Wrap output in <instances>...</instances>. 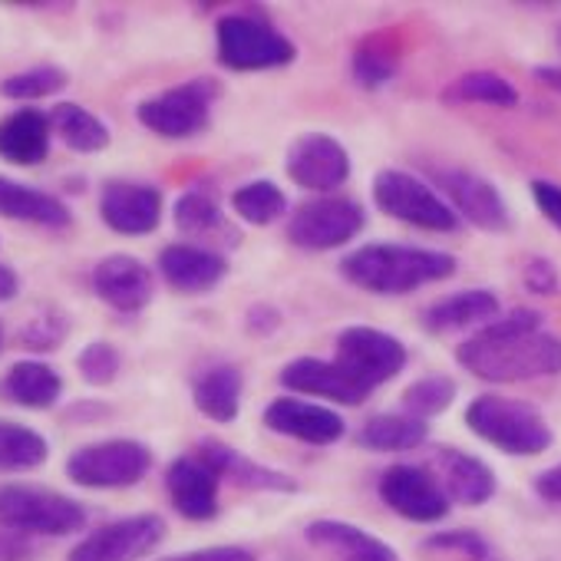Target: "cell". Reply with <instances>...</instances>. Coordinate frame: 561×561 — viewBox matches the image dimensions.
Here are the masks:
<instances>
[{
	"label": "cell",
	"mask_w": 561,
	"mask_h": 561,
	"mask_svg": "<svg viewBox=\"0 0 561 561\" xmlns=\"http://www.w3.org/2000/svg\"><path fill=\"white\" fill-rule=\"evenodd\" d=\"M218 64L234 73L280 70L298 60V47L288 34L254 14H225L215 27Z\"/></svg>",
	"instance_id": "cell-4"
},
{
	"label": "cell",
	"mask_w": 561,
	"mask_h": 561,
	"mask_svg": "<svg viewBox=\"0 0 561 561\" xmlns=\"http://www.w3.org/2000/svg\"><path fill=\"white\" fill-rule=\"evenodd\" d=\"M0 218L27 221V225H41V228H54V231H64L73 225V215L64 198H57L44 188L14 182L8 175H0Z\"/></svg>",
	"instance_id": "cell-26"
},
{
	"label": "cell",
	"mask_w": 561,
	"mask_h": 561,
	"mask_svg": "<svg viewBox=\"0 0 561 561\" xmlns=\"http://www.w3.org/2000/svg\"><path fill=\"white\" fill-rule=\"evenodd\" d=\"M93 291L119 314H139L156 298V280L146 261L133 254H110L93 267Z\"/></svg>",
	"instance_id": "cell-18"
},
{
	"label": "cell",
	"mask_w": 561,
	"mask_h": 561,
	"mask_svg": "<svg viewBox=\"0 0 561 561\" xmlns=\"http://www.w3.org/2000/svg\"><path fill=\"white\" fill-rule=\"evenodd\" d=\"M221 479L234 482L238 489H251V492H298V479L280 472V469H271V466H261L254 462L251 456L231 449L228 443H218V439H205L198 449H195Z\"/></svg>",
	"instance_id": "cell-23"
},
{
	"label": "cell",
	"mask_w": 561,
	"mask_h": 561,
	"mask_svg": "<svg viewBox=\"0 0 561 561\" xmlns=\"http://www.w3.org/2000/svg\"><path fill=\"white\" fill-rule=\"evenodd\" d=\"M159 274L179 295H205L228 277V257L205 244H169L159 254Z\"/></svg>",
	"instance_id": "cell-21"
},
{
	"label": "cell",
	"mask_w": 561,
	"mask_h": 561,
	"mask_svg": "<svg viewBox=\"0 0 561 561\" xmlns=\"http://www.w3.org/2000/svg\"><path fill=\"white\" fill-rule=\"evenodd\" d=\"M430 179H433V188L459 215V221H469L472 228H482L492 234H502L512 228V211L499 185L489 182L485 175L459 169V165H433Z\"/></svg>",
	"instance_id": "cell-10"
},
{
	"label": "cell",
	"mask_w": 561,
	"mask_h": 561,
	"mask_svg": "<svg viewBox=\"0 0 561 561\" xmlns=\"http://www.w3.org/2000/svg\"><path fill=\"white\" fill-rule=\"evenodd\" d=\"M459 271V261L449 251L436 248H416L400 241H370L354 248L341 261L344 280L354 288L377 295V298H400L413 295L426 285H439V280L453 277Z\"/></svg>",
	"instance_id": "cell-2"
},
{
	"label": "cell",
	"mask_w": 561,
	"mask_h": 561,
	"mask_svg": "<svg viewBox=\"0 0 561 561\" xmlns=\"http://www.w3.org/2000/svg\"><path fill=\"white\" fill-rule=\"evenodd\" d=\"M502 305L499 295L489 288H466L456 291L436 305H430L420 314V324L430 334H453V331H469V328H485L499 318Z\"/></svg>",
	"instance_id": "cell-25"
},
{
	"label": "cell",
	"mask_w": 561,
	"mask_h": 561,
	"mask_svg": "<svg viewBox=\"0 0 561 561\" xmlns=\"http://www.w3.org/2000/svg\"><path fill=\"white\" fill-rule=\"evenodd\" d=\"M152 469V449L136 439H103L80 446L67 459L70 482L83 489H133Z\"/></svg>",
	"instance_id": "cell-9"
},
{
	"label": "cell",
	"mask_w": 561,
	"mask_h": 561,
	"mask_svg": "<svg viewBox=\"0 0 561 561\" xmlns=\"http://www.w3.org/2000/svg\"><path fill=\"white\" fill-rule=\"evenodd\" d=\"M169 535V525L162 515L142 512L129 518H116L110 525H100L93 535H87L67 561H142L149 558Z\"/></svg>",
	"instance_id": "cell-12"
},
{
	"label": "cell",
	"mask_w": 561,
	"mask_h": 561,
	"mask_svg": "<svg viewBox=\"0 0 561 561\" xmlns=\"http://www.w3.org/2000/svg\"><path fill=\"white\" fill-rule=\"evenodd\" d=\"M50 456V443L24 423L0 420V472H31L44 466Z\"/></svg>",
	"instance_id": "cell-35"
},
{
	"label": "cell",
	"mask_w": 561,
	"mask_h": 561,
	"mask_svg": "<svg viewBox=\"0 0 561 561\" xmlns=\"http://www.w3.org/2000/svg\"><path fill=\"white\" fill-rule=\"evenodd\" d=\"M522 285H525V291L535 295V298H551V295H558V288H561V274H558V267H554L551 257L535 254V257H528L525 267H522Z\"/></svg>",
	"instance_id": "cell-41"
},
{
	"label": "cell",
	"mask_w": 561,
	"mask_h": 561,
	"mask_svg": "<svg viewBox=\"0 0 561 561\" xmlns=\"http://www.w3.org/2000/svg\"><path fill=\"white\" fill-rule=\"evenodd\" d=\"M67 334H70V318L57 308H44L24 324L21 344L31 351H57L67 341Z\"/></svg>",
	"instance_id": "cell-39"
},
{
	"label": "cell",
	"mask_w": 561,
	"mask_h": 561,
	"mask_svg": "<svg viewBox=\"0 0 561 561\" xmlns=\"http://www.w3.org/2000/svg\"><path fill=\"white\" fill-rule=\"evenodd\" d=\"M446 106H495V110H515L518 106V87L505 80L495 70H469L456 77L443 90Z\"/></svg>",
	"instance_id": "cell-31"
},
{
	"label": "cell",
	"mask_w": 561,
	"mask_h": 561,
	"mask_svg": "<svg viewBox=\"0 0 561 561\" xmlns=\"http://www.w3.org/2000/svg\"><path fill=\"white\" fill-rule=\"evenodd\" d=\"M231 211L244 225L264 228V225H274L277 218L288 215V195L271 179H254V182H244L231 192Z\"/></svg>",
	"instance_id": "cell-34"
},
{
	"label": "cell",
	"mask_w": 561,
	"mask_h": 561,
	"mask_svg": "<svg viewBox=\"0 0 561 561\" xmlns=\"http://www.w3.org/2000/svg\"><path fill=\"white\" fill-rule=\"evenodd\" d=\"M264 426L277 436H288L308 446H334L347 436V423L337 410L308 403L301 397H277L261 413Z\"/></svg>",
	"instance_id": "cell-15"
},
{
	"label": "cell",
	"mask_w": 561,
	"mask_h": 561,
	"mask_svg": "<svg viewBox=\"0 0 561 561\" xmlns=\"http://www.w3.org/2000/svg\"><path fill=\"white\" fill-rule=\"evenodd\" d=\"M80 377L90 383V387H110L116 377H119V367H123V357L119 351L110 344V341H93L80 351Z\"/></svg>",
	"instance_id": "cell-40"
},
{
	"label": "cell",
	"mask_w": 561,
	"mask_h": 561,
	"mask_svg": "<svg viewBox=\"0 0 561 561\" xmlns=\"http://www.w3.org/2000/svg\"><path fill=\"white\" fill-rule=\"evenodd\" d=\"M67 70L57 67V64H37L24 73H14L0 83V96L8 100H21V103H34V100H44V96H54L67 87Z\"/></svg>",
	"instance_id": "cell-37"
},
{
	"label": "cell",
	"mask_w": 561,
	"mask_h": 561,
	"mask_svg": "<svg viewBox=\"0 0 561 561\" xmlns=\"http://www.w3.org/2000/svg\"><path fill=\"white\" fill-rule=\"evenodd\" d=\"M244 377L234 364H211L192 380V403L211 423H234L241 413Z\"/></svg>",
	"instance_id": "cell-27"
},
{
	"label": "cell",
	"mask_w": 561,
	"mask_h": 561,
	"mask_svg": "<svg viewBox=\"0 0 561 561\" xmlns=\"http://www.w3.org/2000/svg\"><path fill=\"white\" fill-rule=\"evenodd\" d=\"M100 218L116 234H152L162 221V192L146 182L113 179L100 192Z\"/></svg>",
	"instance_id": "cell-17"
},
{
	"label": "cell",
	"mask_w": 561,
	"mask_h": 561,
	"mask_svg": "<svg viewBox=\"0 0 561 561\" xmlns=\"http://www.w3.org/2000/svg\"><path fill=\"white\" fill-rule=\"evenodd\" d=\"M531 489H535V495H538L541 502L561 508V462H554V466H548L545 472H538L535 482H531Z\"/></svg>",
	"instance_id": "cell-46"
},
{
	"label": "cell",
	"mask_w": 561,
	"mask_h": 561,
	"mask_svg": "<svg viewBox=\"0 0 561 561\" xmlns=\"http://www.w3.org/2000/svg\"><path fill=\"white\" fill-rule=\"evenodd\" d=\"M0 347H4V328H0Z\"/></svg>",
	"instance_id": "cell-49"
},
{
	"label": "cell",
	"mask_w": 561,
	"mask_h": 561,
	"mask_svg": "<svg viewBox=\"0 0 561 561\" xmlns=\"http://www.w3.org/2000/svg\"><path fill=\"white\" fill-rule=\"evenodd\" d=\"M466 426L505 456L525 459L551 446V426L541 410L528 400H512L502 393H482L466 407Z\"/></svg>",
	"instance_id": "cell-3"
},
{
	"label": "cell",
	"mask_w": 561,
	"mask_h": 561,
	"mask_svg": "<svg viewBox=\"0 0 561 561\" xmlns=\"http://www.w3.org/2000/svg\"><path fill=\"white\" fill-rule=\"evenodd\" d=\"M0 393L24 410H50L64 397V377L44 360H18L0 383Z\"/></svg>",
	"instance_id": "cell-29"
},
{
	"label": "cell",
	"mask_w": 561,
	"mask_h": 561,
	"mask_svg": "<svg viewBox=\"0 0 561 561\" xmlns=\"http://www.w3.org/2000/svg\"><path fill=\"white\" fill-rule=\"evenodd\" d=\"M400 73V44L390 31L367 34L351 54V77L360 90H380Z\"/></svg>",
	"instance_id": "cell-30"
},
{
	"label": "cell",
	"mask_w": 561,
	"mask_h": 561,
	"mask_svg": "<svg viewBox=\"0 0 561 561\" xmlns=\"http://www.w3.org/2000/svg\"><path fill=\"white\" fill-rule=\"evenodd\" d=\"M50 113L21 106L0 119V159L11 165H41L50 156Z\"/></svg>",
	"instance_id": "cell-24"
},
{
	"label": "cell",
	"mask_w": 561,
	"mask_h": 561,
	"mask_svg": "<svg viewBox=\"0 0 561 561\" xmlns=\"http://www.w3.org/2000/svg\"><path fill=\"white\" fill-rule=\"evenodd\" d=\"M528 192H531V202L538 205V211L548 218V225L561 231V185H554L548 179H535L528 185Z\"/></svg>",
	"instance_id": "cell-42"
},
{
	"label": "cell",
	"mask_w": 561,
	"mask_h": 561,
	"mask_svg": "<svg viewBox=\"0 0 561 561\" xmlns=\"http://www.w3.org/2000/svg\"><path fill=\"white\" fill-rule=\"evenodd\" d=\"M377 492L390 512H397L400 518L416 522V525L439 522L453 508V502L443 492V485L436 482V476L423 466H413V462L387 466L377 479Z\"/></svg>",
	"instance_id": "cell-13"
},
{
	"label": "cell",
	"mask_w": 561,
	"mask_h": 561,
	"mask_svg": "<svg viewBox=\"0 0 561 561\" xmlns=\"http://www.w3.org/2000/svg\"><path fill=\"white\" fill-rule=\"evenodd\" d=\"M374 202L387 218L403 221V225L420 228V231L449 234L462 225L459 215L449 208V202L433 188V182H426L407 169L377 172L374 175Z\"/></svg>",
	"instance_id": "cell-7"
},
{
	"label": "cell",
	"mask_w": 561,
	"mask_h": 561,
	"mask_svg": "<svg viewBox=\"0 0 561 561\" xmlns=\"http://www.w3.org/2000/svg\"><path fill=\"white\" fill-rule=\"evenodd\" d=\"M351 152L341 146V139L328 133H305L288 146L285 172L295 185L321 195H334L351 179Z\"/></svg>",
	"instance_id": "cell-14"
},
{
	"label": "cell",
	"mask_w": 561,
	"mask_h": 561,
	"mask_svg": "<svg viewBox=\"0 0 561 561\" xmlns=\"http://www.w3.org/2000/svg\"><path fill=\"white\" fill-rule=\"evenodd\" d=\"M459 387L453 377L446 374H430V377H420L413 380L407 390H403V413L416 416V420H433L439 413H446L456 400Z\"/></svg>",
	"instance_id": "cell-36"
},
{
	"label": "cell",
	"mask_w": 561,
	"mask_h": 561,
	"mask_svg": "<svg viewBox=\"0 0 561 561\" xmlns=\"http://www.w3.org/2000/svg\"><path fill=\"white\" fill-rule=\"evenodd\" d=\"M430 472L436 476V482L443 485L449 502L469 505V508L485 505L499 489V479L485 459H479L466 449H453V446L430 449Z\"/></svg>",
	"instance_id": "cell-19"
},
{
	"label": "cell",
	"mask_w": 561,
	"mask_h": 561,
	"mask_svg": "<svg viewBox=\"0 0 561 561\" xmlns=\"http://www.w3.org/2000/svg\"><path fill=\"white\" fill-rule=\"evenodd\" d=\"M18 291H21V277H18V271H14L11 264L0 261V301L18 298Z\"/></svg>",
	"instance_id": "cell-47"
},
{
	"label": "cell",
	"mask_w": 561,
	"mask_h": 561,
	"mask_svg": "<svg viewBox=\"0 0 561 561\" xmlns=\"http://www.w3.org/2000/svg\"><path fill=\"white\" fill-rule=\"evenodd\" d=\"M244 328H248V334L271 337V334L280 331V311L271 308V305H251L248 314H244Z\"/></svg>",
	"instance_id": "cell-45"
},
{
	"label": "cell",
	"mask_w": 561,
	"mask_h": 561,
	"mask_svg": "<svg viewBox=\"0 0 561 561\" xmlns=\"http://www.w3.org/2000/svg\"><path fill=\"white\" fill-rule=\"evenodd\" d=\"M218 485L221 476L198 453H185L165 469V492L172 508L188 522H208L218 515Z\"/></svg>",
	"instance_id": "cell-20"
},
{
	"label": "cell",
	"mask_w": 561,
	"mask_h": 561,
	"mask_svg": "<svg viewBox=\"0 0 561 561\" xmlns=\"http://www.w3.org/2000/svg\"><path fill=\"white\" fill-rule=\"evenodd\" d=\"M34 558H37V538L0 525V561H34Z\"/></svg>",
	"instance_id": "cell-43"
},
{
	"label": "cell",
	"mask_w": 561,
	"mask_h": 561,
	"mask_svg": "<svg viewBox=\"0 0 561 561\" xmlns=\"http://www.w3.org/2000/svg\"><path fill=\"white\" fill-rule=\"evenodd\" d=\"M305 541L328 561H400L397 548L367 528L341 518H318L305 528Z\"/></svg>",
	"instance_id": "cell-22"
},
{
	"label": "cell",
	"mask_w": 561,
	"mask_h": 561,
	"mask_svg": "<svg viewBox=\"0 0 561 561\" xmlns=\"http://www.w3.org/2000/svg\"><path fill=\"white\" fill-rule=\"evenodd\" d=\"M364 390H377L383 383H390L397 374H403V367L410 364L407 344L387 331L367 328V324H354L344 328L337 334V357H334Z\"/></svg>",
	"instance_id": "cell-11"
},
{
	"label": "cell",
	"mask_w": 561,
	"mask_h": 561,
	"mask_svg": "<svg viewBox=\"0 0 561 561\" xmlns=\"http://www.w3.org/2000/svg\"><path fill=\"white\" fill-rule=\"evenodd\" d=\"M175 228L188 238L198 241H238V231L231 228V221L225 218V208L218 202V195L205 185H192L179 195L175 208Z\"/></svg>",
	"instance_id": "cell-28"
},
{
	"label": "cell",
	"mask_w": 561,
	"mask_h": 561,
	"mask_svg": "<svg viewBox=\"0 0 561 561\" xmlns=\"http://www.w3.org/2000/svg\"><path fill=\"white\" fill-rule=\"evenodd\" d=\"M531 77H535L538 83H545L548 90H558V93H561V67H535Z\"/></svg>",
	"instance_id": "cell-48"
},
{
	"label": "cell",
	"mask_w": 561,
	"mask_h": 561,
	"mask_svg": "<svg viewBox=\"0 0 561 561\" xmlns=\"http://www.w3.org/2000/svg\"><path fill=\"white\" fill-rule=\"evenodd\" d=\"M462 370L485 383H525L561 374V337L541 331V314L515 308L456 347Z\"/></svg>",
	"instance_id": "cell-1"
},
{
	"label": "cell",
	"mask_w": 561,
	"mask_h": 561,
	"mask_svg": "<svg viewBox=\"0 0 561 561\" xmlns=\"http://www.w3.org/2000/svg\"><path fill=\"white\" fill-rule=\"evenodd\" d=\"M277 380L295 397H318V400H331L341 407H360L374 397L337 360H321V357H298L285 364Z\"/></svg>",
	"instance_id": "cell-16"
},
{
	"label": "cell",
	"mask_w": 561,
	"mask_h": 561,
	"mask_svg": "<svg viewBox=\"0 0 561 561\" xmlns=\"http://www.w3.org/2000/svg\"><path fill=\"white\" fill-rule=\"evenodd\" d=\"M426 420L410 413H377L357 430V446L370 453H410L426 443Z\"/></svg>",
	"instance_id": "cell-32"
},
{
	"label": "cell",
	"mask_w": 561,
	"mask_h": 561,
	"mask_svg": "<svg viewBox=\"0 0 561 561\" xmlns=\"http://www.w3.org/2000/svg\"><path fill=\"white\" fill-rule=\"evenodd\" d=\"M162 561H254V554L241 545H211V548H195V551H182Z\"/></svg>",
	"instance_id": "cell-44"
},
{
	"label": "cell",
	"mask_w": 561,
	"mask_h": 561,
	"mask_svg": "<svg viewBox=\"0 0 561 561\" xmlns=\"http://www.w3.org/2000/svg\"><path fill=\"white\" fill-rule=\"evenodd\" d=\"M0 525L31 538H64L87 525V508L54 489L4 482L0 485Z\"/></svg>",
	"instance_id": "cell-5"
},
{
	"label": "cell",
	"mask_w": 561,
	"mask_h": 561,
	"mask_svg": "<svg viewBox=\"0 0 561 561\" xmlns=\"http://www.w3.org/2000/svg\"><path fill=\"white\" fill-rule=\"evenodd\" d=\"M218 96H221L218 80L195 77V80L175 83L156 96H146L136 106V119L162 139H172V142L195 139L208 129Z\"/></svg>",
	"instance_id": "cell-6"
},
{
	"label": "cell",
	"mask_w": 561,
	"mask_h": 561,
	"mask_svg": "<svg viewBox=\"0 0 561 561\" xmlns=\"http://www.w3.org/2000/svg\"><path fill=\"white\" fill-rule=\"evenodd\" d=\"M423 551H439V554H456L462 561H492V545L485 535L472 528H453V531H436L423 541Z\"/></svg>",
	"instance_id": "cell-38"
},
{
	"label": "cell",
	"mask_w": 561,
	"mask_h": 561,
	"mask_svg": "<svg viewBox=\"0 0 561 561\" xmlns=\"http://www.w3.org/2000/svg\"><path fill=\"white\" fill-rule=\"evenodd\" d=\"M367 225V211L351 195H318L288 218V241L301 251H334L351 244Z\"/></svg>",
	"instance_id": "cell-8"
},
{
	"label": "cell",
	"mask_w": 561,
	"mask_h": 561,
	"mask_svg": "<svg viewBox=\"0 0 561 561\" xmlns=\"http://www.w3.org/2000/svg\"><path fill=\"white\" fill-rule=\"evenodd\" d=\"M50 126L64 139L67 149L83 152V156L103 152L110 146V139H113L110 126L96 113H90L87 106H80V103H60V106H54L50 110Z\"/></svg>",
	"instance_id": "cell-33"
}]
</instances>
